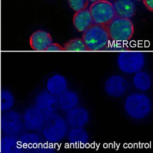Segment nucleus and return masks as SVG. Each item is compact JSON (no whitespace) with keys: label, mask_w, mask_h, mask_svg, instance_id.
I'll return each instance as SVG.
<instances>
[{"label":"nucleus","mask_w":153,"mask_h":153,"mask_svg":"<svg viewBox=\"0 0 153 153\" xmlns=\"http://www.w3.org/2000/svg\"><path fill=\"white\" fill-rule=\"evenodd\" d=\"M82 39L88 51H91L104 50L108 47L110 39L106 25L94 23L84 32Z\"/></svg>","instance_id":"obj_1"},{"label":"nucleus","mask_w":153,"mask_h":153,"mask_svg":"<svg viewBox=\"0 0 153 153\" xmlns=\"http://www.w3.org/2000/svg\"><path fill=\"white\" fill-rule=\"evenodd\" d=\"M125 108L127 114L135 120L146 117L151 111L150 98L143 94H132L126 100Z\"/></svg>","instance_id":"obj_2"},{"label":"nucleus","mask_w":153,"mask_h":153,"mask_svg":"<svg viewBox=\"0 0 153 153\" xmlns=\"http://www.w3.org/2000/svg\"><path fill=\"white\" fill-rule=\"evenodd\" d=\"M106 26L110 39L115 42L128 41L134 34V25L131 19L115 16Z\"/></svg>","instance_id":"obj_3"},{"label":"nucleus","mask_w":153,"mask_h":153,"mask_svg":"<svg viewBox=\"0 0 153 153\" xmlns=\"http://www.w3.org/2000/svg\"><path fill=\"white\" fill-rule=\"evenodd\" d=\"M45 117V123L42 131L44 138L51 143L60 141L65 137L66 133V124L64 119L54 113Z\"/></svg>","instance_id":"obj_4"},{"label":"nucleus","mask_w":153,"mask_h":153,"mask_svg":"<svg viewBox=\"0 0 153 153\" xmlns=\"http://www.w3.org/2000/svg\"><path fill=\"white\" fill-rule=\"evenodd\" d=\"M117 62L121 71L132 74L141 71L144 66L145 59L144 55L140 52L125 51L120 53Z\"/></svg>","instance_id":"obj_5"},{"label":"nucleus","mask_w":153,"mask_h":153,"mask_svg":"<svg viewBox=\"0 0 153 153\" xmlns=\"http://www.w3.org/2000/svg\"><path fill=\"white\" fill-rule=\"evenodd\" d=\"M24 125L20 113L14 110L2 112L0 117V129L5 135L16 136L22 132Z\"/></svg>","instance_id":"obj_6"},{"label":"nucleus","mask_w":153,"mask_h":153,"mask_svg":"<svg viewBox=\"0 0 153 153\" xmlns=\"http://www.w3.org/2000/svg\"><path fill=\"white\" fill-rule=\"evenodd\" d=\"M94 24L107 25L115 16L113 4L107 0L93 3L89 8Z\"/></svg>","instance_id":"obj_7"},{"label":"nucleus","mask_w":153,"mask_h":153,"mask_svg":"<svg viewBox=\"0 0 153 153\" xmlns=\"http://www.w3.org/2000/svg\"><path fill=\"white\" fill-rule=\"evenodd\" d=\"M22 118L25 128L31 131L42 129L45 123V115L36 106L25 110Z\"/></svg>","instance_id":"obj_8"},{"label":"nucleus","mask_w":153,"mask_h":153,"mask_svg":"<svg viewBox=\"0 0 153 153\" xmlns=\"http://www.w3.org/2000/svg\"><path fill=\"white\" fill-rule=\"evenodd\" d=\"M35 106L44 113L45 117L54 113L57 108L58 100L56 97L47 91L38 93L35 98Z\"/></svg>","instance_id":"obj_9"},{"label":"nucleus","mask_w":153,"mask_h":153,"mask_svg":"<svg viewBox=\"0 0 153 153\" xmlns=\"http://www.w3.org/2000/svg\"><path fill=\"white\" fill-rule=\"evenodd\" d=\"M105 89L108 95L113 97H120L127 91L128 86L123 76L113 75L106 80Z\"/></svg>","instance_id":"obj_10"},{"label":"nucleus","mask_w":153,"mask_h":153,"mask_svg":"<svg viewBox=\"0 0 153 153\" xmlns=\"http://www.w3.org/2000/svg\"><path fill=\"white\" fill-rule=\"evenodd\" d=\"M52 42V38L50 34L42 30L34 32L30 37V47L36 51H46Z\"/></svg>","instance_id":"obj_11"},{"label":"nucleus","mask_w":153,"mask_h":153,"mask_svg":"<svg viewBox=\"0 0 153 153\" xmlns=\"http://www.w3.org/2000/svg\"><path fill=\"white\" fill-rule=\"evenodd\" d=\"M65 117L68 124L73 128L82 127L87 124L89 120L88 112L81 107H75L68 110Z\"/></svg>","instance_id":"obj_12"},{"label":"nucleus","mask_w":153,"mask_h":153,"mask_svg":"<svg viewBox=\"0 0 153 153\" xmlns=\"http://www.w3.org/2000/svg\"><path fill=\"white\" fill-rule=\"evenodd\" d=\"M115 16L131 19L135 16V4L133 0H115L113 4Z\"/></svg>","instance_id":"obj_13"},{"label":"nucleus","mask_w":153,"mask_h":153,"mask_svg":"<svg viewBox=\"0 0 153 153\" xmlns=\"http://www.w3.org/2000/svg\"><path fill=\"white\" fill-rule=\"evenodd\" d=\"M73 23L76 30L83 33L94 24L91 12L88 9L76 11L74 15Z\"/></svg>","instance_id":"obj_14"},{"label":"nucleus","mask_w":153,"mask_h":153,"mask_svg":"<svg viewBox=\"0 0 153 153\" xmlns=\"http://www.w3.org/2000/svg\"><path fill=\"white\" fill-rule=\"evenodd\" d=\"M68 87L66 79L60 75H52L46 83L47 91L53 95L59 97L66 91Z\"/></svg>","instance_id":"obj_15"},{"label":"nucleus","mask_w":153,"mask_h":153,"mask_svg":"<svg viewBox=\"0 0 153 153\" xmlns=\"http://www.w3.org/2000/svg\"><path fill=\"white\" fill-rule=\"evenodd\" d=\"M23 150L19 139L16 136L5 135L0 140L1 153H19Z\"/></svg>","instance_id":"obj_16"},{"label":"nucleus","mask_w":153,"mask_h":153,"mask_svg":"<svg viewBox=\"0 0 153 153\" xmlns=\"http://www.w3.org/2000/svg\"><path fill=\"white\" fill-rule=\"evenodd\" d=\"M58 105L63 111H68L76 107L78 105L79 98L75 92L65 91L59 96Z\"/></svg>","instance_id":"obj_17"},{"label":"nucleus","mask_w":153,"mask_h":153,"mask_svg":"<svg viewBox=\"0 0 153 153\" xmlns=\"http://www.w3.org/2000/svg\"><path fill=\"white\" fill-rule=\"evenodd\" d=\"M19 139L23 150H35L40 146L39 136L33 133H25L21 136Z\"/></svg>","instance_id":"obj_18"},{"label":"nucleus","mask_w":153,"mask_h":153,"mask_svg":"<svg viewBox=\"0 0 153 153\" xmlns=\"http://www.w3.org/2000/svg\"><path fill=\"white\" fill-rule=\"evenodd\" d=\"M70 143L76 146H83L88 141V136L85 130L80 128H74L68 135Z\"/></svg>","instance_id":"obj_19"},{"label":"nucleus","mask_w":153,"mask_h":153,"mask_svg":"<svg viewBox=\"0 0 153 153\" xmlns=\"http://www.w3.org/2000/svg\"><path fill=\"white\" fill-rule=\"evenodd\" d=\"M15 103L14 96L8 89H2L0 92V110L2 112L12 109Z\"/></svg>","instance_id":"obj_20"},{"label":"nucleus","mask_w":153,"mask_h":153,"mask_svg":"<svg viewBox=\"0 0 153 153\" xmlns=\"http://www.w3.org/2000/svg\"><path fill=\"white\" fill-rule=\"evenodd\" d=\"M134 86L140 91H148L151 85V79L148 73L140 71L136 74L133 78Z\"/></svg>","instance_id":"obj_21"},{"label":"nucleus","mask_w":153,"mask_h":153,"mask_svg":"<svg viewBox=\"0 0 153 153\" xmlns=\"http://www.w3.org/2000/svg\"><path fill=\"white\" fill-rule=\"evenodd\" d=\"M65 51H87V47L82 38H74L66 42L63 46Z\"/></svg>","instance_id":"obj_22"},{"label":"nucleus","mask_w":153,"mask_h":153,"mask_svg":"<svg viewBox=\"0 0 153 153\" xmlns=\"http://www.w3.org/2000/svg\"><path fill=\"white\" fill-rule=\"evenodd\" d=\"M70 7L76 12L87 9L89 0H68Z\"/></svg>","instance_id":"obj_23"},{"label":"nucleus","mask_w":153,"mask_h":153,"mask_svg":"<svg viewBox=\"0 0 153 153\" xmlns=\"http://www.w3.org/2000/svg\"><path fill=\"white\" fill-rule=\"evenodd\" d=\"M64 51L63 47L57 43H52L48 48L46 51Z\"/></svg>","instance_id":"obj_24"},{"label":"nucleus","mask_w":153,"mask_h":153,"mask_svg":"<svg viewBox=\"0 0 153 153\" xmlns=\"http://www.w3.org/2000/svg\"><path fill=\"white\" fill-rule=\"evenodd\" d=\"M143 3L148 10L153 11V0H143Z\"/></svg>","instance_id":"obj_25"},{"label":"nucleus","mask_w":153,"mask_h":153,"mask_svg":"<svg viewBox=\"0 0 153 153\" xmlns=\"http://www.w3.org/2000/svg\"><path fill=\"white\" fill-rule=\"evenodd\" d=\"M101 1V0H89V2H91V3H95V2H97V1Z\"/></svg>","instance_id":"obj_26"},{"label":"nucleus","mask_w":153,"mask_h":153,"mask_svg":"<svg viewBox=\"0 0 153 153\" xmlns=\"http://www.w3.org/2000/svg\"><path fill=\"white\" fill-rule=\"evenodd\" d=\"M134 1H141L142 0H134Z\"/></svg>","instance_id":"obj_27"},{"label":"nucleus","mask_w":153,"mask_h":153,"mask_svg":"<svg viewBox=\"0 0 153 153\" xmlns=\"http://www.w3.org/2000/svg\"><path fill=\"white\" fill-rule=\"evenodd\" d=\"M110 1H115V0H110Z\"/></svg>","instance_id":"obj_28"}]
</instances>
